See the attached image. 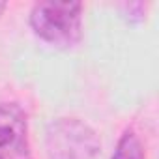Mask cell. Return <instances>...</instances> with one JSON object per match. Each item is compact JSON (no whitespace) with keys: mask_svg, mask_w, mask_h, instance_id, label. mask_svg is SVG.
I'll return each instance as SVG.
<instances>
[{"mask_svg":"<svg viewBox=\"0 0 159 159\" xmlns=\"http://www.w3.org/2000/svg\"><path fill=\"white\" fill-rule=\"evenodd\" d=\"M34 34L56 49H71L83 38L81 2H38L30 11Z\"/></svg>","mask_w":159,"mask_h":159,"instance_id":"6da1fadb","label":"cell"},{"mask_svg":"<svg viewBox=\"0 0 159 159\" xmlns=\"http://www.w3.org/2000/svg\"><path fill=\"white\" fill-rule=\"evenodd\" d=\"M45 148L49 159H96L101 142L83 120L58 118L47 129Z\"/></svg>","mask_w":159,"mask_h":159,"instance_id":"7a4b0ae2","label":"cell"},{"mask_svg":"<svg viewBox=\"0 0 159 159\" xmlns=\"http://www.w3.org/2000/svg\"><path fill=\"white\" fill-rule=\"evenodd\" d=\"M0 159H30L28 120L17 103H0Z\"/></svg>","mask_w":159,"mask_h":159,"instance_id":"3957f363","label":"cell"},{"mask_svg":"<svg viewBox=\"0 0 159 159\" xmlns=\"http://www.w3.org/2000/svg\"><path fill=\"white\" fill-rule=\"evenodd\" d=\"M112 159H144L142 144L133 131H125L118 140V146L112 153Z\"/></svg>","mask_w":159,"mask_h":159,"instance_id":"277c9868","label":"cell"},{"mask_svg":"<svg viewBox=\"0 0 159 159\" xmlns=\"http://www.w3.org/2000/svg\"><path fill=\"white\" fill-rule=\"evenodd\" d=\"M4 10H6V2H0V15H2Z\"/></svg>","mask_w":159,"mask_h":159,"instance_id":"5b68a950","label":"cell"}]
</instances>
